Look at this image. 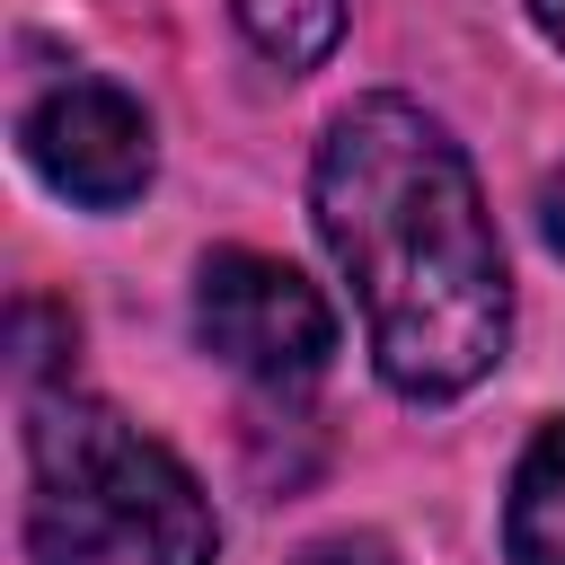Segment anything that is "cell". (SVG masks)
<instances>
[{
	"label": "cell",
	"mask_w": 565,
	"mask_h": 565,
	"mask_svg": "<svg viewBox=\"0 0 565 565\" xmlns=\"http://www.w3.org/2000/svg\"><path fill=\"white\" fill-rule=\"evenodd\" d=\"M212 503L168 441L97 397H44L26 424L35 565H212Z\"/></svg>",
	"instance_id": "7a4b0ae2"
},
{
	"label": "cell",
	"mask_w": 565,
	"mask_h": 565,
	"mask_svg": "<svg viewBox=\"0 0 565 565\" xmlns=\"http://www.w3.org/2000/svg\"><path fill=\"white\" fill-rule=\"evenodd\" d=\"M530 18H539V35L565 53V0H530Z\"/></svg>",
	"instance_id": "9c48e42d"
},
{
	"label": "cell",
	"mask_w": 565,
	"mask_h": 565,
	"mask_svg": "<svg viewBox=\"0 0 565 565\" xmlns=\"http://www.w3.org/2000/svg\"><path fill=\"white\" fill-rule=\"evenodd\" d=\"M309 212L344 265L371 362L397 397H459L503 362L512 282L468 150L415 97H353L309 168Z\"/></svg>",
	"instance_id": "6da1fadb"
},
{
	"label": "cell",
	"mask_w": 565,
	"mask_h": 565,
	"mask_svg": "<svg viewBox=\"0 0 565 565\" xmlns=\"http://www.w3.org/2000/svg\"><path fill=\"white\" fill-rule=\"evenodd\" d=\"M503 556H512V565H565V424H547V433L521 450V468H512Z\"/></svg>",
	"instance_id": "5b68a950"
},
{
	"label": "cell",
	"mask_w": 565,
	"mask_h": 565,
	"mask_svg": "<svg viewBox=\"0 0 565 565\" xmlns=\"http://www.w3.org/2000/svg\"><path fill=\"white\" fill-rule=\"evenodd\" d=\"M230 9H238L247 44H256L265 62H282V71L327 62L335 35H344V0H230Z\"/></svg>",
	"instance_id": "8992f818"
},
{
	"label": "cell",
	"mask_w": 565,
	"mask_h": 565,
	"mask_svg": "<svg viewBox=\"0 0 565 565\" xmlns=\"http://www.w3.org/2000/svg\"><path fill=\"white\" fill-rule=\"evenodd\" d=\"M539 238H547V247H565V168L539 185Z\"/></svg>",
	"instance_id": "ba28073f"
},
{
	"label": "cell",
	"mask_w": 565,
	"mask_h": 565,
	"mask_svg": "<svg viewBox=\"0 0 565 565\" xmlns=\"http://www.w3.org/2000/svg\"><path fill=\"white\" fill-rule=\"evenodd\" d=\"M194 335H203L212 362H230V371H247L265 388H300L335 353V309L282 256L212 247L203 274H194Z\"/></svg>",
	"instance_id": "3957f363"
},
{
	"label": "cell",
	"mask_w": 565,
	"mask_h": 565,
	"mask_svg": "<svg viewBox=\"0 0 565 565\" xmlns=\"http://www.w3.org/2000/svg\"><path fill=\"white\" fill-rule=\"evenodd\" d=\"M18 141H26L35 177H44L53 194L88 203V212L132 203V194L150 185V168H159L150 115H141V97H124L115 79H62L53 97L26 106Z\"/></svg>",
	"instance_id": "277c9868"
},
{
	"label": "cell",
	"mask_w": 565,
	"mask_h": 565,
	"mask_svg": "<svg viewBox=\"0 0 565 565\" xmlns=\"http://www.w3.org/2000/svg\"><path fill=\"white\" fill-rule=\"evenodd\" d=\"M300 565H397V556H388L380 539H318Z\"/></svg>",
	"instance_id": "52a82bcc"
}]
</instances>
